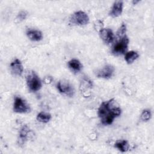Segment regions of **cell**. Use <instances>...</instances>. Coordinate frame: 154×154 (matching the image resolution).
Masks as SVG:
<instances>
[{"instance_id": "ffe728a7", "label": "cell", "mask_w": 154, "mask_h": 154, "mask_svg": "<svg viewBox=\"0 0 154 154\" xmlns=\"http://www.w3.org/2000/svg\"><path fill=\"white\" fill-rule=\"evenodd\" d=\"M139 2V1H133V2H133V3H134V4H136V3H137V2Z\"/></svg>"}, {"instance_id": "277c9868", "label": "cell", "mask_w": 154, "mask_h": 154, "mask_svg": "<svg viewBox=\"0 0 154 154\" xmlns=\"http://www.w3.org/2000/svg\"><path fill=\"white\" fill-rule=\"evenodd\" d=\"M70 22L73 25H85L88 23L89 17L87 14L84 11H78L72 15Z\"/></svg>"}, {"instance_id": "5b68a950", "label": "cell", "mask_w": 154, "mask_h": 154, "mask_svg": "<svg viewBox=\"0 0 154 154\" xmlns=\"http://www.w3.org/2000/svg\"><path fill=\"white\" fill-rule=\"evenodd\" d=\"M13 111L17 113H27L30 111L28 103L20 97L16 96L13 104Z\"/></svg>"}, {"instance_id": "4fadbf2b", "label": "cell", "mask_w": 154, "mask_h": 154, "mask_svg": "<svg viewBox=\"0 0 154 154\" xmlns=\"http://www.w3.org/2000/svg\"><path fill=\"white\" fill-rule=\"evenodd\" d=\"M67 64L69 69L74 72H78L81 71L82 68V65L77 59H72L68 62Z\"/></svg>"}, {"instance_id": "ba28073f", "label": "cell", "mask_w": 154, "mask_h": 154, "mask_svg": "<svg viewBox=\"0 0 154 154\" xmlns=\"http://www.w3.org/2000/svg\"><path fill=\"white\" fill-rule=\"evenodd\" d=\"M100 37L105 43L109 44L113 42L114 35L112 31L109 28H101L99 30Z\"/></svg>"}, {"instance_id": "3957f363", "label": "cell", "mask_w": 154, "mask_h": 154, "mask_svg": "<svg viewBox=\"0 0 154 154\" xmlns=\"http://www.w3.org/2000/svg\"><path fill=\"white\" fill-rule=\"evenodd\" d=\"M129 38L126 35L119 38L112 48V53L115 55H120L125 54L128 48Z\"/></svg>"}, {"instance_id": "9a60e30c", "label": "cell", "mask_w": 154, "mask_h": 154, "mask_svg": "<svg viewBox=\"0 0 154 154\" xmlns=\"http://www.w3.org/2000/svg\"><path fill=\"white\" fill-rule=\"evenodd\" d=\"M114 147L122 152H125L128 150L129 145L126 140H121L116 142L114 144Z\"/></svg>"}, {"instance_id": "e0dca14e", "label": "cell", "mask_w": 154, "mask_h": 154, "mask_svg": "<svg viewBox=\"0 0 154 154\" xmlns=\"http://www.w3.org/2000/svg\"><path fill=\"white\" fill-rule=\"evenodd\" d=\"M126 26L125 23H122L117 31L116 34H117V38H120L126 35Z\"/></svg>"}, {"instance_id": "7c38bea8", "label": "cell", "mask_w": 154, "mask_h": 154, "mask_svg": "<svg viewBox=\"0 0 154 154\" xmlns=\"http://www.w3.org/2000/svg\"><path fill=\"white\" fill-rule=\"evenodd\" d=\"M29 132V128L26 125H24L22 127L19 131V141L20 144H23L28 140Z\"/></svg>"}, {"instance_id": "d6986e66", "label": "cell", "mask_w": 154, "mask_h": 154, "mask_svg": "<svg viewBox=\"0 0 154 154\" xmlns=\"http://www.w3.org/2000/svg\"><path fill=\"white\" fill-rule=\"evenodd\" d=\"M27 15L28 13L26 11H21L18 13L17 16V20H18L19 22L22 21L26 18Z\"/></svg>"}, {"instance_id": "7a4b0ae2", "label": "cell", "mask_w": 154, "mask_h": 154, "mask_svg": "<svg viewBox=\"0 0 154 154\" xmlns=\"http://www.w3.org/2000/svg\"><path fill=\"white\" fill-rule=\"evenodd\" d=\"M26 84L29 91L35 92L42 87V82L35 72L31 71L26 75Z\"/></svg>"}, {"instance_id": "30bf717a", "label": "cell", "mask_w": 154, "mask_h": 154, "mask_svg": "<svg viewBox=\"0 0 154 154\" xmlns=\"http://www.w3.org/2000/svg\"><path fill=\"white\" fill-rule=\"evenodd\" d=\"M123 2L122 1H115L113 4L109 15L112 17H117L121 15L123 11Z\"/></svg>"}, {"instance_id": "9c48e42d", "label": "cell", "mask_w": 154, "mask_h": 154, "mask_svg": "<svg viewBox=\"0 0 154 154\" xmlns=\"http://www.w3.org/2000/svg\"><path fill=\"white\" fill-rule=\"evenodd\" d=\"M10 69L12 73L16 76H21L23 70L22 63L19 59H15L11 63Z\"/></svg>"}, {"instance_id": "8fae6325", "label": "cell", "mask_w": 154, "mask_h": 154, "mask_svg": "<svg viewBox=\"0 0 154 154\" xmlns=\"http://www.w3.org/2000/svg\"><path fill=\"white\" fill-rule=\"evenodd\" d=\"M26 35L31 40L34 42H38L43 38L42 32L37 29H29L26 31Z\"/></svg>"}, {"instance_id": "6da1fadb", "label": "cell", "mask_w": 154, "mask_h": 154, "mask_svg": "<svg viewBox=\"0 0 154 154\" xmlns=\"http://www.w3.org/2000/svg\"><path fill=\"white\" fill-rule=\"evenodd\" d=\"M121 112V108L114 105V100L112 99L101 103L97 114L102 125H109L120 115Z\"/></svg>"}, {"instance_id": "5bb4252c", "label": "cell", "mask_w": 154, "mask_h": 154, "mask_svg": "<svg viewBox=\"0 0 154 154\" xmlns=\"http://www.w3.org/2000/svg\"><path fill=\"white\" fill-rule=\"evenodd\" d=\"M139 57L137 52L131 51L128 52L125 55V60L128 64L132 63L135 60H137Z\"/></svg>"}, {"instance_id": "2e32d148", "label": "cell", "mask_w": 154, "mask_h": 154, "mask_svg": "<svg viewBox=\"0 0 154 154\" xmlns=\"http://www.w3.org/2000/svg\"><path fill=\"white\" fill-rule=\"evenodd\" d=\"M51 119V115L49 113L41 112L37 116V120L42 123H48Z\"/></svg>"}, {"instance_id": "52a82bcc", "label": "cell", "mask_w": 154, "mask_h": 154, "mask_svg": "<svg viewBox=\"0 0 154 154\" xmlns=\"http://www.w3.org/2000/svg\"><path fill=\"white\" fill-rule=\"evenodd\" d=\"M114 72V67L110 64L105 66L103 68L97 71L96 75L98 78L109 79L113 75Z\"/></svg>"}, {"instance_id": "ac0fdd59", "label": "cell", "mask_w": 154, "mask_h": 154, "mask_svg": "<svg viewBox=\"0 0 154 154\" xmlns=\"http://www.w3.org/2000/svg\"><path fill=\"white\" fill-rule=\"evenodd\" d=\"M151 116L152 114L150 111L149 109H144L141 114V119L143 121H148L150 119Z\"/></svg>"}, {"instance_id": "8992f818", "label": "cell", "mask_w": 154, "mask_h": 154, "mask_svg": "<svg viewBox=\"0 0 154 154\" xmlns=\"http://www.w3.org/2000/svg\"><path fill=\"white\" fill-rule=\"evenodd\" d=\"M57 88L58 91L64 95L72 96L74 94L73 86L67 81L64 80L58 81L57 84Z\"/></svg>"}]
</instances>
